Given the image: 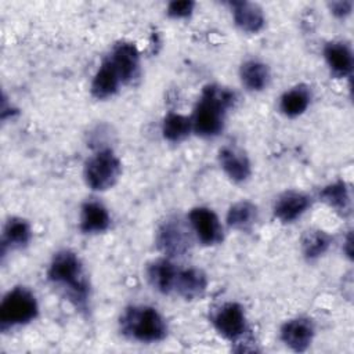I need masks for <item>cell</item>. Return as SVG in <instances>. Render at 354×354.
<instances>
[{
	"label": "cell",
	"mask_w": 354,
	"mask_h": 354,
	"mask_svg": "<svg viewBox=\"0 0 354 354\" xmlns=\"http://www.w3.org/2000/svg\"><path fill=\"white\" fill-rule=\"evenodd\" d=\"M235 94L221 86L209 84L203 88L191 116L192 130L201 137H216L224 127V116L232 106Z\"/></svg>",
	"instance_id": "obj_1"
},
{
	"label": "cell",
	"mask_w": 354,
	"mask_h": 354,
	"mask_svg": "<svg viewBox=\"0 0 354 354\" xmlns=\"http://www.w3.org/2000/svg\"><path fill=\"white\" fill-rule=\"evenodd\" d=\"M47 277L53 285L62 289L66 297L79 307H84L90 288L83 264L72 250H59L54 254Z\"/></svg>",
	"instance_id": "obj_2"
},
{
	"label": "cell",
	"mask_w": 354,
	"mask_h": 354,
	"mask_svg": "<svg viewBox=\"0 0 354 354\" xmlns=\"http://www.w3.org/2000/svg\"><path fill=\"white\" fill-rule=\"evenodd\" d=\"M123 335L141 343H155L166 337L167 326L156 308L149 306H133L120 317Z\"/></svg>",
	"instance_id": "obj_3"
},
{
	"label": "cell",
	"mask_w": 354,
	"mask_h": 354,
	"mask_svg": "<svg viewBox=\"0 0 354 354\" xmlns=\"http://www.w3.org/2000/svg\"><path fill=\"white\" fill-rule=\"evenodd\" d=\"M39 306L35 295L24 288L17 286L6 293L0 304L1 329L25 325L37 317Z\"/></svg>",
	"instance_id": "obj_4"
},
{
	"label": "cell",
	"mask_w": 354,
	"mask_h": 354,
	"mask_svg": "<svg viewBox=\"0 0 354 354\" xmlns=\"http://www.w3.org/2000/svg\"><path fill=\"white\" fill-rule=\"evenodd\" d=\"M122 173V165L111 149H101L84 165L86 184L94 191H105L113 187Z\"/></svg>",
	"instance_id": "obj_5"
},
{
	"label": "cell",
	"mask_w": 354,
	"mask_h": 354,
	"mask_svg": "<svg viewBox=\"0 0 354 354\" xmlns=\"http://www.w3.org/2000/svg\"><path fill=\"white\" fill-rule=\"evenodd\" d=\"M188 220L192 231L202 245L213 246L223 241V227L217 214L212 209L203 206L194 207L188 214Z\"/></svg>",
	"instance_id": "obj_6"
},
{
	"label": "cell",
	"mask_w": 354,
	"mask_h": 354,
	"mask_svg": "<svg viewBox=\"0 0 354 354\" xmlns=\"http://www.w3.org/2000/svg\"><path fill=\"white\" fill-rule=\"evenodd\" d=\"M212 322L216 330L228 340H236L246 332V317L241 304L230 301L216 310Z\"/></svg>",
	"instance_id": "obj_7"
},
{
	"label": "cell",
	"mask_w": 354,
	"mask_h": 354,
	"mask_svg": "<svg viewBox=\"0 0 354 354\" xmlns=\"http://www.w3.org/2000/svg\"><path fill=\"white\" fill-rule=\"evenodd\" d=\"M158 246L167 257L183 256L189 246V236L185 227L177 218H169L158 231Z\"/></svg>",
	"instance_id": "obj_8"
},
{
	"label": "cell",
	"mask_w": 354,
	"mask_h": 354,
	"mask_svg": "<svg viewBox=\"0 0 354 354\" xmlns=\"http://www.w3.org/2000/svg\"><path fill=\"white\" fill-rule=\"evenodd\" d=\"M282 342L293 351H306L314 339V325L308 318H293L281 328Z\"/></svg>",
	"instance_id": "obj_9"
},
{
	"label": "cell",
	"mask_w": 354,
	"mask_h": 354,
	"mask_svg": "<svg viewBox=\"0 0 354 354\" xmlns=\"http://www.w3.org/2000/svg\"><path fill=\"white\" fill-rule=\"evenodd\" d=\"M109 61L115 66L122 83H130L138 72L140 55L138 50L131 43H119L113 47Z\"/></svg>",
	"instance_id": "obj_10"
},
{
	"label": "cell",
	"mask_w": 354,
	"mask_h": 354,
	"mask_svg": "<svg viewBox=\"0 0 354 354\" xmlns=\"http://www.w3.org/2000/svg\"><path fill=\"white\" fill-rule=\"evenodd\" d=\"M218 163L224 173L235 183H243L250 177V160L243 151L235 147H223L218 151Z\"/></svg>",
	"instance_id": "obj_11"
},
{
	"label": "cell",
	"mask_w": 354,
	"mask_h": 354,
	"mask_svg": "<svg viewBox=\"0 0 354 354\" xmlns=\"http://www.w3.org/2000/svg\"><path fill=\"white\" fill-rule=\"evenodd\" d=\"M235 25L246 33H257L264 26V14L259 4L239 0L228 3Z\"/></svg>",
	"instance_id": "obj_12"
},
{
	"label": "cell",
	"mask_w": 354,
	"mask_h": 354,
	"mask_svg": "<svg viewBox=\"0 0 354 354\" xmlns=\"http://www.w3.org/2000/svg\"><path fill=\"white\" fill-rule=\"evenodd\" d=\"M310 198L299 191H286L281 194L274 203V214L282 223H293L310 206Z\"/></svg>",
	"instance_id": "obj_13"
},
{
	"label": "cell",
	"mask_w": 354,
	"mask_h": 354,
	"mask_svg": "<svg viewBox=\"0 0 354 354\" xmlns=\"http://www.w3.org/2000/svg\"><path fill=\"white\" fill-rule=\"evenodd\" d=\"M324 58L335 77H346L353 71V53L343 41L326 43L324 47Z\"/></svg>",
	"instance_id": "obj_14"
},
{
	"label": "cell",
	"mask_w": 354,
	"mask_h": 354,
	"mask_svg": "<svg viewBox=\"0 0 354 354\" xmlns=\"http://www.w3.org/2000/svg\"><path fill=\"white\" fill-rule=\"evenodd\" d=\"M207 286V278L202 270L185 268L178 270L174 283V292L187 300L201 297Z\"/></svg>",
	"instance_id": "obj_15"
},
{
	"label": "cell",
	"mask_w": 354,
	"mask_h": 354,
	"mask_svg": "<svg viewBox=\"0 0 354 354\" xmlns=\"http://www.w3.org/2000/svg\"><path fill=\"white\" fill-rule=\"evenodd\" d=\"M177 271L169 259H158L148 266L147 278L155 290L167 295L174 292Z\"/></svg>",
	"instance_id": "obj_16"
},
{
	"label": "cell",
	"mask_w": 354,
	"mask_h": 354,
	"mask_svg": "<svg viewBox=\"0 0 354 354\" xmlns=\"http://www.w3.org/2000/svg\"><path fill=\"white\" fill-rule=\"evenodd\" d=\"M120 83H122V80H120L115 66L112 65L109 58H106L101 64V66L98 68V71L95 72V75L93 77L91 94L98 100L109 98L118 91Z\"/></svg>",
	"instance_id": "obj_17"
},
{
	"label": "cell",
	"mask_w": 354,
	"mask_h": 354,
	"mask_svg": "<svg viewBox=\"0 0 354 354\" xmlns=\"http://www.w3.org/2000/svg\"><path fill=\"white\" fill-rule=\"evenodd\" d=\"M111 223L109 213L104 205L88 201L82 206L80 230L84 234H98L108 230Z\"/></svg>",
	"instance_id": "obj_18"
},
{
	"label": "cell",
	"mask_w": 354,
	"mask_h": 354,
	"mask_svg": "<svg viewBox=\"0 0 354 354\" xmlns=\"http://www.w3.org/2000/svg\"><path fill=\"white\" fill-rule=\"evenodd\" d=\"M32 236L30 225L26 220L21 217H11L6 221L3 228V253L7 248L10 249H19L29 243Z\"/></svg>",
	"instance_id": "obj_19"
},
{
	"label": "cell",
	"mask_w": 354,
	"mask_h": 354,
	"mask_svg": "<svg viewBox=\"0 0 354 354\" xmlns=\"http://www.w3.org/2000/svg\"><path fill=\"white\" fill-rule=\"evenodd\" d=\"M239 76L242 84L250 91H261L270 82V69L266 64L249 59L241 65Z\"/></svg>",
	"instance_id": "obj_20"
},
{
	"label": "cell",
	"mask_w": 354,
	"mask_h": 354,
	"mask_svg": "<svg viewBox=\"0 0 354 354\" xmlns=\"http://www.w3.org/2000/svg\"><path fill=\"white\" fill-rule=\"evenodd\" d=\"M319 198L337 213L346 216L351 212V196L348 187L344 181H336L319 192Z\"/></svg>",
	"instance_id": "obj_21"
},
{
	"label": "cell",
	"mask_w": 354,
	"mask_h": 354,
	"mask_svg": "<svg viewBox=\"0 0 354 354\" xmlns=\"http://www.w3.org/2000/svg\"><path fill=\"white\" fill-rule=\"evenodd\" d=\"M310 91L304 86L293 87L285 91L279 101L281 112L288 118H296L306 112L310 105Z\"/></svg>",
	"instance_id": "obj_22"
},
{
	"label": "cell",
	"mask_w": 354,
	"mask_h": 354,
	"mask_svg": "<svg viewBox=\"0 0 354 354\" xmlns=\"http://www.w3.org/2000/svg\"><path fill=\"white\" fill-rule=\"evenodd\" d=\"M257 220V207L248 201L234 203L227 213V223L231 228L245 231Z\"/></svg>",
	"instance_id": "obj_23"
},
{
	"label": "cell",
	"mask_w": 354,
	"mask_h": 354,
	"mask_svg": "<svg viewBox=\"0 0 354 354\" xmlns=\"http://www.w3.org/2000/svg\"><path fill=\"white\" fill-rule=\"evenodd\" d=\"M192 131V122L191 118L180 113H169L163 119L162 123V133L163 137L169 141H181Z\"/></svg>",
	"instance_id": "obj_24"
},
{
	"label": "cell",
	"mask_w": 354,
	"mask_h": 354,
	"mask_svg": "<svg viewBox=\"0 0 354 354\" xmlns=\"http://www.w3.org/2000/svg\"><path fill=\"white\" fill-rule=\"evenodd\" d=\"M330 236L321 230L307 231L301 239V252L307 260L321 257L330 246Z\"/></svg>",
	"instance_id": "obj_25"
},
{
	"label": "cell",
	"mask_w": 354,
	"mask_h": 354,
	"mask_svg": "<svg viewBox=\"0 0 354 354\" xmlns=\"http://www.w3.org/2000/svg\"><path fill=\"white\" fill-rule=\"evenodd\" d=\"M194 8H195V3L191 0H180V1L176 0L169 3L166 12L170 18L180 19V18H188L192 14Z\"/></svg>",
	"instance_id": "obj_26"
},
{
	"label": "cell",
	"mask_w": 354,
	"mask_h": 354,
	"mask_svg": "<svg viewBox=\"0 0 354 354\" xmlns=\"http://www.w3.org/2000/svg\"><path fill=\"white\" fill-rule=\"evenodd\" d=\"M329 10L330 12L337 17V18H344L347 17L351 10H353V1H347V0H343V1H332L329 3Z\"/></svg>",
	"instance_id": "obj_27"
},
{
	"label": "cell",
	"mask_w": 354,
	"mask_h": 354,
	"mask_svg": "<svg viewBox=\"0 0 354 354\" xmlns=\"http://www.w3.org/2000/svg\"><path fill=\"white\" fill-rule=\"evenodd\" d=\"M353 239H351V232L347 235V239H346V248H344V252L348 256V259L353 257V250H351V246H353Z\"/></svg>",
	"instance_id": "obj_28"
}]
</instances>
